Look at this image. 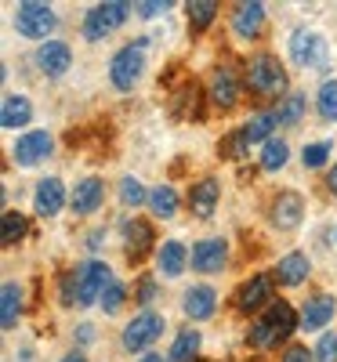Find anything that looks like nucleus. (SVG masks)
Here are the masks:
<instances>
[{
    "mask_svg": "<svg viewBox=\"0 0 337 362\" xmlns=\"http://www.w3.org/2000/svg\"><path fill=\"white\" fill-rule=\"evenodd\" d=\"M297 326V315L294 308L287 305V300H275V305H268V312L251 326V344L254 348H280Z\"/></svg>",
    "mask_w": 337,
    "mask_h": 362,
    "instance_id": "obj_1",
    "label": "nucleus"
},
{
    "mask_svg": "<svg viewBox=\"0 0 337 362\" xmlns=\"http://www.w3.org/2000/svg\"><path fill=\"white\" fill-rule=\"evenodd\" d=\"M247 87L254 90V98H280L287 87V69L280 66V58L258 54L247 62Z\"/></svg>",
    "mask_w": 337,
    "mask_h": 362,
    "instance_id": "obj_2",
    "label": "nucleus"
},
{
    "mask_svg": "<svg viewBox=\"0 0 337 362\" xmlns=\"http://www.w3.org/2000/svg\"><path fill=\"white\" fill-rule=\"evenodd\" d=\"M145 47H149V40H138V44H127V47H120V51H116L113 66H109V80H113V87L131 90V87L142 80V69H145Z\"/></svg>",
    "mask_w": 337,
    "mask_h": 362,
    "instance_id": "obj_3",
    "label": "nucleus"
},
{
    "mask_svg": "<svg viewBox=\"0 0 337 362\" xmlns=\"http://www.w3.org/2000/svg\"><path fill=\"white\" fill-rule=\"evenodd\" d=\"M135 4H127V0H109V4H98V8H91L87 18H84V37L87 40H102L109 37L113 29H120L127 22Z\"/></svg>",
    "mask_w": 337,
    "mask_h": 362,
    "instance_id": "obj_4",
    "label": "nucleus"
},
{
    "mask_svg": "<svg viewBox=\"0 0 337 362\" xmlns=\"http://www.w3.org/2000/svg\"><path fill=\"white\" fill-rule=\"evenodd\" d=\"M290 58L301 66V69H326V40L319 33H312V29H297V33L290 37Z\"/></svg>",
    "mask_w": 337,
    "mask_h": 362,
    "instance_id": "obj_5",
    "label": "nucleus"
},
{
    "mask_svg": "<svg viewBox=\"0 0 337 362\" xmlns=\"http://www.w3.org/2000/svg\"><path fill=\"white\" fill-rule=\"evenodd\" d=\"M15 25H18L22 37L40 40L55 29V11H51V4H44V0H25V4H18Z\"/></svg>",
    "mask_w": 337,
    "mask_h": 362,
    "instance_id": "obj_6",
    "label": "nucleus"
},
{
    "mask_svg": "<svg viewBox=\"0 0 337 362\" xmlns=\"http://www.w3.org/2000/svg\"><path fill=\"white\" fill-rule=\"evenodd\" d=\"M109 264L105 261H87L76 268V305H95V300L109 290Z\"/></svg>",
    "mask_w": 337,
    "mask_h": 362,
    "instance_id": "obj_7",
    "label": "nucleus"
},
{
    "mask_svg": "<svg viewBox=\"0 0 337 362\" xmlns=\"http://www.w3.org/2000/svg\"><path fill=\"white\" fill-rule=\"evenodd\" d=\"M164 334V315H156V312H142L135 322H127L124 326V348L127 351H142V348H149L152 341H156Z\"/></svg>",
    "mask_w": 337,
    "mask_h": 362,
    "instance_id": "obj_8",
    "label": "nucleus"
},
{
    "mask_svg": "<svg viewBox=\"0 0 337 362\" xmlns=\"http://www.w3.org/2000/svg\"><path fill=\"white\" fill-rule=\"evenodd\" d=\"M51 153V134L47 131H29L18 138V145L11 148V160L18 167H37L44 156Z\"/></svg>",
    "mask_w": 337,
    "mask_h": 362,
    "instance_id": "obj_9",
    "label": "nucleus"
},
{
    "mask_svg": "<svg viewBox=\"0 0 337 362\" xmlns=\"http://www.w3.org/2000/svg\"><path fill=\"white\" fill-rule=\"evenodd\" d=\"M301 214H304V199H301L297 192H280V196L272 199V210H268L272 225L280 228V232L297 228V225H301Z\"/></svg>",
    "mask_w": 337,
    "mask_h": 362,
    "instance_id": "obj_10",
    "label": "nucleus"
},
{
    "mask_svg": "<svg viewBox=\"0 0 337 362\" xmlns=\"http://www.w3.org/2000/svg\"><path fill=\"white\" fill-rule=\"evenodd\" d=\"M149 250H152V225L142 221V218L127 221L124 225V254H127V261L131 264H142Z\"/></svg>",
    "mask_w": 337,
    "mask_h": 362,
    "instance_id": "obj_11",
    "label": "nucleus"
},
{
    "mask_svg": "<svg viewBox=\"0 0 337 362\" xmlns=\"http://www.w3.org/2000/svg\"><path fill=\"white\" fill-rule=\"evenodd\" d=\"M37 66H40L44 76H62V73L73 66V51H69V44H62V40H47V44H40V47H37Z\"/></svg>",
    "mask_w": 337,
    "mask_h": 362,
    "instance_id": "obj_12",
    "label": "nucleus"
},
{
    "mask_svg": "<svg viewBox=\"0 0 337 362\" xmlns=\"http://www.w3.org/2000/svg\"><path fill=\"white\" fill-rule=\"evenodd\" d=\"M265 305H272V279L268 276H254L251 283H243L236 290V308L239 312H258Z\"/></svg>",
    "mask_w": 337,
    "mask_h": 362,
    "instance_id": "obj_13",
    "label": "nucleus"
},
{
    "mask_svg": "<svg viewBox=\"0 0 337 362\" xmlns=\"http://www.w3.org/2000/svg\"><path fill=\"white\" fill-rule=\"evenodd\" d=\"M62 203H66L62 181H58V177H40V181H37V192H33L37 214H40V218H55L58 210H62Z\"/></svg>",
    "mask_w": 337,
    "mask_h": 362,
    "instance_id": "obj_14",
    "label": "nucleus"
},
{
    "mask_svg": "<svg viewBox=\"0 0 337 362\" xmlns=\"http://www.w3.org/2000/svg\"><path fill=\"white\" fill-rule=\"evenodd\" d=\"M239 98V80H236V69L232 66H218L214 69V80H210V102L218 109H232Z\"/></svg>",
    "mask_w": 337,
    "mask_h": 362,
    "instance_id": "obj_15",
    "label": "nucleus"
},
{
    "mask_svg": "<svg viewBox=\"0 0 337 362\" xmlns=\"http://www.w3.org/2000/svg\"><path fill=\"white\" fill-rule=\"evenodd\" d=\"M225 257H229L225 239H200V243L193 247V268L196 272H222Z\"/></svg>",
    "mask_w": 337,
    "mask_h": 362,
    "instance_id": "obj_16",
    "label": "nucleus"
},
{
    "mask_svg": "<svg viewBox=\"0 0 337 362\" xmlns=\"http://www.w3.org/2000/svg\"><path fill=\"white\" fill-rule=\"evenodd\" d=\"M265 29V4L251 0V4H239L236 15H232V33L243 37V40H254Z\"/></svg>",
    "mask_w": 337,
    "mask_h": 362,
    "instance_id": "obj_17",
    "label": "nucleus"
},
{
    "mask_svg": "<svg viewBox=\"0 0 337 362\" xmlns=\"http://www.w3.org/2000/svg\"><path fill=\"white\" fill-rule=\"evenodd\" d=\"M218 196H222L218 177H203V181H196L193 192H189L193 214H196V218H210V214H214V206H218Z\"/></svg>",
    "mask_w": 337,
    "mask_h": 362,
    "instance_id": "obj_18",
    "label": "nucleus"
},
{
    "mask_svg": "<svg viewBox=\"0 0 337 362\" xmlns=\"http://www.w3.org/2000/svg\"><path fill=\"white\" fill-rule=\"evenodd\" d=\"M105 199V185H102V177H84L76 192H73V210L76 214H91V210H98Z\"/></svg>",
    "mask_w": 337,
    "mask_h": 362,
    "instance_id": "obj_19",
    "label": "nucleus"
},
{
    "mask_svg": "<svg viewBox=\"0 0 337 362\" xmlns=\"http://www.w3.org/2000/svg\"><path fill=\"white\" fill-rule=\"evenodd\" d=\"M330 319H333V297L316 293V297H309V305L301 312V329H323Z\"/></svg>",
    "mask_w": 337,
    "mask_h": 362,
    "instance_id": "obj_20",
    "label": "nucleus"
},
{
    "mask_svg": "<svg viewBox=\"0 0 337 362\" xmlns=\"http://www.w3.org/2000/svg\"><path fill=\"white\" fill-rule=\"evenodd\" d=\"M33 119V105H29L22 95H4V105H0V124L8 131H18Z\"/></svg>",
    "mask_w": 337,
    "mask_h": 362,
    "instance_id": "obj_21",
    "label": "nucleus"
},
{
    "mask_svg": "<svg viewBox=\"0 0 337 362\" xmlns=\"http://www.w3.org/2000/svg\"><path fill=\"white\" fill-rule=\"evenodd\" d=\"M214 305H218V293H214L210 286H193L185 293V300H181V308H185L189 319H210Z\"/></svg>",
    "mask_w": 337,
    "mask_h": 362,
    "instance_id": "obj_22",
    "label": "nucleus"
},
{
    "mask_svg": "<svg viewBox=\"0 0 337 362\" xmlns=\"http://www.w3.org/2000/svg\"><path fill=\"white\" fill-rule=\"evenodd\" d=\"M18 315H22V286L18 283H4V290H0V326L15 329Z\"/></svg>",
    "mask_w": 337,
    "mask_h": 362,
    "instance_id": "obj_23",
    "label": "nucleus"
},
{
    "mask_svg": "<svg viewBox=\"0 0 337 362\" xmlns=\"http://www.w3.org/2000/svg\"><path fill=\"white\" fill-rule=\"evenodd\" d=\"M309 257L304 254H287L283 261H280V268H275V279H280L283 286H297V283H304L309 279Z\"/></svg>",
    "mask_w": 337,
    "mask_h": 362,
    "instance_id": "obj_24",
    "label": "nucleus"
},
{
    "mask_svg": "<svg viewBox=\"0 0 337 362\" xmlns=\"http://www.w3.org/2000/svg\"><path fill=\"white\" fill-rule=\"evenodd\" d=\"M156 261H160V272H164V276H181V272H185V261H189V250L171 239V243H164V250H160Z\"/></svg>",
    "mask_w": 337,
    "mask_h": 362,
    "instance_id": "obj_25",
    "label": "nucleus"
},
{
    "mask_svg": "<svg viewBox=\"0 0 337 362\" xmlns=\"http://www.w3.org/2000/svg\"><path fill=\"white\" fill-rule=\"evenodd\" d=\"M200 98H203V90L196 83H185L174 95V116H185V119H200Z\"/></svg>",
    "mask_w": 337,
    "mask_h": 362,
    "instance_id": "obj_26",
    "label": "nucleus"
},
{
    "mask_svg": "<svg viewBox=\"0 0 337 362\" xmlns=\"http://www.w3.org/2000/svg\"><path fill=\"white\" fill-rule=\"evenodd\" d=\"M272 127H275V112H258V116L247 119V127H243V138H247V145H254V141H272V138H268Z\"/></svg>",
    "mask_w": 337,
    "mask_h": 362,
    "instance_id": "obj_27",
    "label": "nucleus"
},
{
    "mask_svg": "<svg viewBox=\"0 0 337 362\" xmlns=\"http://www.w3.org/2000/svg\"><path fill=\"white\" fill-rule=\"evenodd\" d=\"M149 206H152V214H156V218H174V210H178V192H174L171 185L152 189V192H149Z\"/></svg>",
    "mask_w": 337,
    "mask_h": 362,
    "instance_id": "obj_28",
    "label": "nucleus"
},
{
    "mask_svg": "<svg viewBox=\"0 0 337 362\" xmlns=\"http://www.w3.org/2000/svg\"><path fill=\"white\" fill-rule=\"evenodd\" d=\"M200 351V334L196 329H181L178 334V341L171 344V362H193V355Z\"/></svg>",
    "mask_w": 337,
    "mask_h": 362,
    "instance_id": "obj_29",
    "label": "nucleus"
},
{
    "mask_svg": "<svg viewBox=\"0 0 337 362\" xmlns=\"http://www.w3.org/2000/svg\"><path fill=\"white\" fill-rule=\"evenodd\" d=\"M214 15H218V4H214V0H193L189 4V29L193 33H203V29L214 22Z\"/></svg>",
    "mask_w": 337,
    "mask_h": 362,
    "instance_id": "obj_30",
    "label": "nucleus"
},
{
    "mask_svg": "<svg viewBox=\"0 0 337 362\" xmlns=\"http://www.w3.org/2000/svg\"><path fill=\"white\" fill-rule=\"evenodd\" d=\"M301 116H304V95H287L280 102V109H275V124L294 127V124H301Z\"/></svg>",
    "mask_w": 337,
    "mask_h": 362,
    "instance_id": "obj_31",
    "label": "nucleus"
},
{
    "mask_svg": "<svg viewBox=\"0 0 337 362\" xmlns=\"http://www.w3.org/2000/svg\"><path fill=\"white\" fill-rule=\"evenodd\" d=\"M22 235H25V218L18 214V210H4V221H0V243L15 247Z\"/></svg>",
    "mask_w": 337,
    "mask_h": 362,
    "instance_id": "obj_32",
    "label": "nucleus"
},
{
    "mask_svg": "<svg viewBox=\"0 0 337 362\" xmlns=\"http://www.w3.org/2000/svg\"><path fill=\"white\" fill-rule=\"evenodd\" d=\"M316 109H319V116L323 119H337V80H326L323 87H319V98H316Z\"/></svg>",
    "mask_w": 337,
    "mask_h": 362,
    "instance_id": "obj_33",
    "label": "nucleus"
},
{
    "mask_svg": "<svg viewBox=\"0 0 337 362\" xmlns=\"http://www.w3.org/2000/svg\"><path fill=\"white\" fill-rule=\"evenodd\" d=\"M287 156H290V148H287V141H265V153H261V170H280L283 163H287Z\"/></svg>",
    "mask_w": 337,
    "mask_h": 362,
    "instance_id": "obj_34",
    "label": "nucleus"
},
{
    "mask_svg": "<svg viewBox=\"0 0 337 362\" xmlns=\"http://www.w3.org/2000/svg\"><path fill=\"white\" fill-rule=\"evenodd\" d=\"M145 199H149V192L142 189L138 177H124V181H120V203H124V206H138Z\"/></svg>",
    "mask_w": 337,
    "mask_h": 362,
    "instance_id": "obj_35",
    "label": "nucleus"
},
{
    "mask_svg": "<svg viewBox=\"0 0 337 362\" xmlns=\"http://www.w3.org/2000/svg\"><path fill=\"white\" fill-rule=\"evenodd\" d=\"M326 156H330V145H326V141H316V145H304L301 163L309 167V170H316V167H323V163H326Z\"/></svg>",
    "mask_w": 337,
    "mask_h": 362,
    "instance_id": "obj_36",
    "label": "nucleus"
},
{
    "mask_svg": "<svg viewBox=\"0 0 337 362\" xmlns=\"http://www.w3.org/2000/svg\"><path fill=\"white\" fill-rule=\"evenodd\" d=\"M124 300H127V290L120 286V283H109V290L102 293V308H105V315H116L120 308H124Z\"/></svg>",
    "mask_w": 337,
    "mask_h": 362,
    "instance_id": "obj_37",
    "label": "nucleus"
},
{
    "mask_svg": "<svg viewBox=\"0 0 337 362\" xmlns=\"http://www.w3.org/2000/svg\"><path fill=\"white\" fill-rule=\"evenodd\" d=\"M247 148H251V145H247V138H243V131H236V134H229V138L218 145V153L236 160V156H243V153H247Z\"/></svg>",
    "mask_w": 337,
    "mask_h": 362,
    "instance_id": "obj_38",
    "label": "nucleus"
},
{
    "mask_svg": "<svg viewBox=\"0 0 337 362\" xmlns=\"http://www.w3.org/2000/svg\"><path fill=\"white\" fill-rule=\"evenodd\" d=\"M312 355H316V362H337V334H323Z\"/></svg>",
    "mask_w": 337,
    "mask_h": 362,
    "instance_id": "obj_39",
    "label": "nucleus"
},
{
    "mask_svg": "<svg viewBox=\"0 0 337 362\" xmlns=\"http://www.w3.org/2000/svg\"><path fill=\"white\" fill-rule=\"evenodd\" d=\"M135 8H138L142 18H156V15H164L171 4H167V0H145V4H135Z\"/></svg>",
    "mask_w": 337,
    "mask_h": 362,
    "instance_id": "obj_40",
    "label": "nucleus"
},
{
    "mask_svg": "<svg viewBox=\"0 0 337 362\" xmlns=\"http://www.w3.org/2000/svg\"><path fill=\"white\" fill-rule=\"evenodd\" d=\"M73 300H76V272L62 279V305H73Z\"/></svg>",
    "mask_w": 337,
    "mask_h": 362,
    "instance_id": "obj_41",
    "label": "nucleus"
},
{
    "mask_svg": "<svg viewBox=\"0 0 337 362\" xmlns=\"http://www.w3.org/2000/svg\"><path fill=\"white\" fill-rule=\"evenodd\" d=\"M138 300H142V305H152V300H156V283L142 279V283H138Z\"/></svg>",
    "mask_w": 337,
    "mask_h": 362,
    "instance_id": "obj_42",
    "label": "nucleus"
},
{
    "mask_svg": "<svg viewBox=\"0 0 337 362\" xmlns=\"http://www.w3.org/2000/svg\"><path fill=\"white\" fill-rule=\"evenodd\" d=\"M283 362H312V355H309V348H287Z\"/></svg>",
    "mask_w": 337,
    "mask_h": 362,
    "instance_id": "obj_43",
    "label": "nucleus"
},
{
    "mask_svg": "<svg viewBox=\"0 0 337 362\" xmlns=\"http://www.w3.org/2000/svg\"><path fill=\"white\" fill-rule=\"evenodd\" d=\"M326 189L337 196V167H330V174H326Z\"/></svg>",
    "mask_w": 337,
    "mask_h": 362,
    "instance_id": "obj_44",
    "label": "nucleus"
},
{
    "mask_svg": "<svg viewBox=\"0 0 337 362\" xmlns=\"http://www.w3.org/2000/svg\"><path fill=\"white\" fill-rule=\"evenodd\" d=\"M87 247H91V250H98V247H102V232H91V239H87Z\"/></svg>",
    "mask_w": 337,
    "mask_h": 362,
    "instance_id": "obj_45",
    "label": "nucleus"
},
{
    "mask_svg": "<svg viewBox=\"0 0 337 362\" xmlns=\"http://www.w3.org/2000/svg\"><path fill=\"white\" fill-rule=\"evenodd\" d=\"M138 362H164V355H152V351H149V355H142Z\"/></svg>",
    "mask_w": 337,
    "mask_h": 362,
    "instance_id": "obj_46",
    "label": "nucleus"
},
{
    "mask_svg": "<svg viewBox=\"0 0 337 362\" xmlns=\"http://www.w3.org/2000/svg\"><path fill=\"white\" fill-rule=\"evenodd\" d=\"M62 362H87V358H84V355H80V351H73V355H66V358H62Z\"/></svg>",
    "mask_w": 337,
    "mask_h": 362,
    "instance_id": "obj_47",
    "label": "nucleus"
},
{
    "mask_svg": "<svg viewBox=\"0 0 337 362\" xmlns=\"http://www.w3.org/2000/svg\"><path fill=\"white\" fill-rule=\"evenodd\" d=\"M333 243H337V232H333Z\"/></svg>",
    "mask_w": 337,
    "mask_h": 362,
    "instance_id": "obj_48",
    "label": "nucleus"
}]
</instances>
